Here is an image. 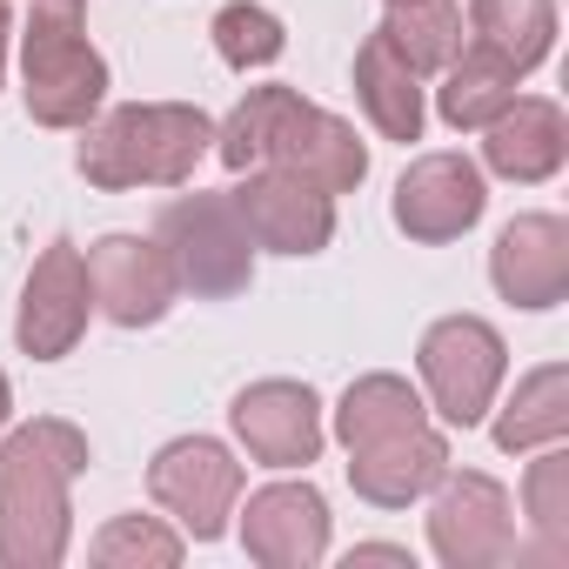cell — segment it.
<instances>
[{
    "instance_id": "cell-1",
    "label": "cell",
    "mask_w": 569,
    "mask_h": 569,
    "mask_svg": "<svg viewBox=\"0 0 569 569\" xmlns=\"http://www.w3.org/2000/svg\"><path fill=\"white\" fill-rule=\"evenodd\" d=\"M336 436L349 449L356 496L376 502V509H409L449 469V442H442V429L429 422L422 396L402 376H362V382H349V396L336 409Z\"/></svg>"
},
{
    "instance_id": "cell-2",
    "label": "cell",
    "mask_w": 569,
    "mask_h": 569,
    "mask_svg": "<svg viewBox=\"0 0 569 569\" xmlns=\"http://www.w3.org/2000/svg\"><path fill=\"white\" fill-rule=\"evenodd\" d=\"M214 154L248 174V168H281L302 174L322 194H349L369 174V148L356 141L349 121H336L329 108L302 101L296 88H248L234 101V114L214 128Z\"/></svg>"
},
{
    "instance_id": "cell-3",
    "label": "cell",
    "mask_w": 569,
    "mask_h": 569,
    "mask_svg": "<svg viewBox=\"0 0 569 569\" xmlns=\"http://www.w3.org/2000/svg\"><path fill=\"white\" fill-rule=\"evenodd\" d=\"M88 469V436L41 416L0 442V562L54 569L68 556V482Z\"/></svg>"
},
{
    "instance_id": "cell-4",
    "label": "cell",
    "mask_w": 569,
    "mask_h": 569,
    "mask_svg": "<svg viewBox=\"0 0 569 569\" xmlns=\"http://www.w3.org/2000/svg\"><path fill=\"white\" fill-rule=\"evenodd\" d=\"M214 148V121L188 101H134L88 128L81 174L94 188H181Z\"/></svg>"
},
{
    "instance_id": "cell-5",
    "label": "cell",
    "mask_w": 569,
    "mask_h": 569,
    "mask_svg": "<svg viewBox=\"0 0 569 569\" xmlns=\"http://www.w3.org/2000/svg\"><path fill=\"white\" fill-rule=\"evenodd\" d=\"M21 81H28V114L41 128H88L101 94H108V61L88 48L74 8H34L21 34Z\"/></svg>"
},
{
    "instance_id": "cell-6",
    "label": "cell",
    "mask_w": 569,
    "mask_h": 569,
    "mask_svg": "<svg viewBox=\"0 0 569 569\" xmlns=\"http://www.w3.org/2000/svg\"><path fill=\"white\" fill-rule=\"evenodd\" d=\"M154 241L174 268L181 289H194L201 302H228L248 289L254 274V241L234 214L228 194H181L154 214Z\"/></svg>"
},
{
    "instance_id": "cell-7",
    "label": "cell",
    "mask_w": 569,
    "mask_h": 569,
    "mask_svg": "<svg viewBox=\"0 0 569 569\" xmlns=\"http://www.w3.org/2000/svg\"><path fill=\"white\" fill-rule=\"evenodd\" d=\"M422 389L436 402L442 422L469 429L482 422V409L496 402V382H502V336L476 316H449L422 336Z\"/></svg>"
},
{
    "instance_id": "cell-8",
    "label": "cell",
    "mask_w": 569,
    "mask_h": 569,
    "mask_svg": "<svg viewBox=\"0 0 569 569\" xmlns=\"http://www.w3.org/2000/svg\"><path fill=\"white\" fill-rule=\"evenodd\" d=\"M148 496L194 536V542H214L234 516V496H241V462L208 442V436H181L168 442L154 462H148Z\"/></svg>"
},
{
    "instance_id": "cell-9",
    "label": "cell",
    "mask_w": 569,
    "mask_h": 569,
    "mask_svg": "<svg viewBox=\"0 0 569 569\" xmlns=\"http://www.w3.org/2000/svg\"><path fill=\"white\" fill-rule=\"evenodd\" d=\"M429 542L442 562L456 569H496L516 556V516L502 482L462 469V476H436V509H429Z\"/></svg>"
},
{
    "instance_id": "cell-10",
    "label": "cell",
    "mask_w": 569,
    "mask_h": 569,
    "mask_svg": "<svg viewBox=\"0 0 569 569\" xmlns=\"http://www.w3.org/2000/svg\"><path fill=\"white\" fill-rule=\"evenodd\" d=\"M241 228L254 248H274V254H322L329 234H336V201L302 181V174H281V168H248L241 188H228Z\"/></svg>"
},
{
    "instance_id": "cell-11",
    "label": "cell",
    "mask_w": 569,
    "mask_h": 569,
    "mask_svg": "<svg viewBox=\"0 0 569 569\" xmlns=\"http://www.w3.org/2000/svg\"><path fill=\"white\" fill-rule=\"evenodd\" d=\"M88 281H94V309L114 322V329H154L181 281L161 254V241H141V234H108L88 248Z\"/></svg>"
},
{
    "instance_id": "cell-12",
    "label": "cell",
    "mask_w": 569,
    "mask_h": 569,
    "mask_svg": "<svg viewBox=\"0 0 569 569\" xmlns=\"http://www.w3.org/2000/svg\"><path fill=\"white\" fill-rule=\"evenodd\" d=\"M88 309H94L88 254H81L74 241H54V248L34 261L28 289H21V322H14V336H21V349H28L34 362H54V356H68V349L81 342Z\"/></svg>"
},
{
    "instance_id": "cell-13",
    "label": "cell",
    "mask_w": 569,
    "mask_h": 569,
    "mask_svg": "<svg viewBox=\"0 0 569 569\" xmlns=\"http://www.w3.org/2000/svg\"><path fill=\"white\" fill-rule=\"evenodd\" d=\"M241 449L268 469H302L322 456V402L309 382H254L228 409Z\"/></svg>"
},
{
    "instance_id": "cell-14",
    "label": "cell",
    "mask_w": 569,
    "mask_h": 569,
    "mask_svg": "<svg viewBox=\"0 0 569 569\" xmlns=\"http://www.w3.org/2000/svg\"><path fill=\"white\" fill-rule=\"evenodd\" d=\"M241 549L261 569H309L329 549V502L309 482H274L248 496L241 516Z\"/></svg>"
},
{
    "instance_id": "cell-15",
    "label": "cell",
    "mask_w": 569,
    "mask_h": 569,
    "mask_svg": "<svg viewBox=\"0 0 569 569\" xmlns=\"http://www.w3.org/2000/svg\"><path fill=\"white\" fill-rule=\"evenodd\" d=\"M482 201L489 194H482L476 161H462V154H422L396 181V228L409 241H456L462 228H476Z\"/></svg>"
},
{
    "instance_id": "cell-16",
    "label": "cell",
    "mask_w": 569,
    "mask_h": 569,
    "mask_svg": "<svg viewBox=\"0 0 569 569\" xmlns=\"http://www.w3.org/2000/svg\"><path fill=\"white\" fill-rule=\"evenodd\" d=\"M489 274L516 309H556L569 296V221L562 214H516L496 234Z\"/></svg>"
},
{
    "instance_id": "cell-17",
    "label": "cell",
    "mask_w": 569,
    "mask_h": 569,
    "mask_svg": "<svg viewBox=\"0 0 569 569\" xmlns=\"http://www.w3.org/2000/svg\"><path fill=\"white\" fill-rule=\"evenodd\" d=\"M489 168L509 174V181H549L569 154V121L556 101L542 94H516L496 121H489V141H482Z\"/></svg>"
},
{
    "instance_id": "cell-18",
    "label": "cell",
    "mask_w": 569,
    "mask_h": 569,
    "mask_svg": "<svg viewBox=\"0 0 569 569\" xmlns=\"http://www.w3.org/2000/svg\"><path fill=\"white\" fill-rule=\"evenodd\" d=\"M356 101H362V114L376 121L382 141H416L422 134V74L382 34H369L356 48Z\"/></svg>"
},
{
    "instance_id": "cell-19",
    "label": "cell",
    "mask_w": 569,
    "mask_h": 569,
    "mask_svg": "<svg viewBox=\"0 0 569 569\" xmlns=\"http://www.w3.org/2000/svg\"><path fill=\"white\" fill-rule=\"evenodd\" d=\"M469 34L516 74H529L556 41V0H469Z\"/></svg>"
},
{
    "instance_id": "cell-20",
    "label": "cell",
    "mask_w": 569,
    "mask_h": 569,
    "mask_svg": "<svg viewBox=\"0 0 569 569\" xmlns=\"http://www.w3.org/2000/svg\"><path fill=\"white\" fill-rule=\"evenodd\" d=\"M416 74H436L462 54V8L456 0H389V21L376 28Z\"/></svg>"
},
{
    "instance_id": "cell-21",
    "label": "cell",
    "mask_w": 569,
    "mask_h": 569,
    "mask_svg": "<svg viewBox=\"0 0 569 569\" xmlns=\"http://www.w3.org/2000/svg\"><path fill=\"white\" fill-rule=\"evenodd\" d=\"M569 436V369L562 362H542L536 376L516 382L502 422H496V442L502 449H549Z\"/></svg>"
},
{
    "instance_id": "cell-22",
    "label": "cell",
    "mask_w": 569,
    "mask_h": 569,
    "mask_svg": "<svg viewBox=\"0 0 569 569\" xmlns=\"http://www.w3.org/2000/svg\"><path fill=\"white\" fill-rule=\"evenodd\" d=\"M516 68L509 61H496L489 48H469V54H456L449 61V81H442V121L449 128H489L509 101H516Z\"/></svg>"
},
{
    "instance_id": "cell-23",
    "label": "cell",
    "mask_w": 569,
    "mask_h": 569,
    "mask_svg": "<svg viewBox=\"0 0 569 569\" xmlns=\"http://www.w3.org/2000/svg\"><path fill=\"white\" fill-rule=\"evenodd\" d=\"M281 48H289V34H281V21L268 14V8H254V0H234V8H221L214 14V54L228 61V68H268Z\"/></svg>"
},
{
    "instance_id": "cell-24",
    "label": "cell",
    "mask_w": 569,
    "mask_h": 569,
    "mask_svg": "<svg viewBox=\"0 0 569 569\" xmlns=\"http://www.w3.org/2000/svg\"><path fill=\"white\" fill-rule=\"evenodd\" d=\"M94 562L101 569H128V562H154V569H174L181 562V536L161 529L154 516H121L94 536Z\"/></svg>"
},
{
    "instance_id": "cell-25",
    "label": "cell",
    "mask_w": 569,
    "mask_h": 569,
    "mask_svg": "<svg viewBox=\"0 0 569 569\" xmlns=\"http://www.w3.org/2000/svg\"><path fill=\"white\" fill-rule=\"evenodd\" d=\"M522 502H529V522H536V536H542V556H562V536H569V456L549 442V456L529 469V482H522Z\"/></svg>"
},
{
    "instance_id": "cell-26",
    "label": "cell",
    "mask_w": 569,
    "mask_h": 569,
    "mask_svg": "<svg viewBox=\"0 0 569 569\" xmlns=\"http://www.w3.org/2000/svg\"><path fill=\"white\" fill-rule=\"evenodd\" d=\"M349 562H409V549H382V542H369V549H356Z\"/></svg>"
},
{
    "instance_id": "cell-27",
    "label": "cell",
    "mask_w": 569,
    "mask_h": 569,
    "mask_svg": "<svg viewBox=\"0 0 569 569\" xmlns=\"http://www.w3.org/2000/svg\"><path fill=\"white\" fill-rule=\"evenodd\" d=\"M0 68H8V0H0Z\"/></svg>"
},
{
    "instance_id": "cell-28",
    "label": "cell",
    "mask_w": 569,
    "mask_h": 569,
    "mask_svg": "<svg viewBox=\"0 0 569 569\" xmlns=\"http://www.w3.org/2000/svg\"><path fill=\"white\" fill-rule=\"evenodd\" d=\"M8 409H14V396H8V376H0V429H8Z\"/></svg>"
},
{
    "instance_id": "cell-29",
    "label": "cell",
    "mask_w": 569,
    "mask_h": 569,
    "mask_svg": "<svg viewBox=\"0 0 569 569\" xmlns=\"http://www.w3.org/2000/svg\"><path fill=\"white\" fill-rule=\"evenodd\" d=\"M54 8H81V0H54Z\"/></svg>"
}]
</instances>
